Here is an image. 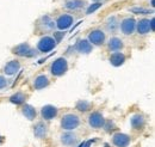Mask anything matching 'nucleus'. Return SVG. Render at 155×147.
Listing matches in <instances>:
<instances>
[{"mask_svg":"<svg viewBox=\"0 0 155 147\" xmlns=\"http://www.w3.org/2000/svg\"><path fill=\"white\" fill-rule=\"evenodd\" d=\"M80 123H81V120L77 114H66L62 116V120H61V127L66 132H72L77 129L80 126Z\"/></svg>","mask_w":155,"mask_h":147,"instance_id":"nucleus-1","label":"nucleus"},{"mask_svg":"<svg viewBox=\"0 0 155 147\" xmlns=\"http://www.w3.org/2000/svg\"><path fill=\"white\" fill-rule=\"evenodd\" d=\"M68 71V62L66 57H58L56 59L50 67V72L55 77H61Z\"/></svg>","mask_w":155,"mask_h":147,"instance_id":"nucleus-2","label":"nucleus"},{"mask_svg":"<svg viewBox=\"0 0 155 147\" xmlns=\"http://www.w3.org/2000/svg\"><path fill=\"white\" fill-rule=\"evenodd\" d=\"M12 53L18 56H25V57H35V56H37V52L35 49H32L29 46V43H26V42L20 43L18 46L13 47L12 48Z\"/></svg>","mask_w":155,"mask_h":147,"instance_id":"nucleus-3","label":"nucleus"},{"mask_svg":"<svg viewBox=\"0 0 155 147\" xmlns=\"http://www.w3.org/2000/svg\"><path fill=\"white\" fill-rule=\"evenodd\" d=\"M56 46V42L54 39V37L51 36H43L37 43V49L41 53H48L50 50H53Z\"/></svg>","mask_w":155,"mask_h":147,"instance_id":"nucleus-4","label":"nucleus"},{"mask_svg":"<svg viewBox=\"0 0 155 147\" xmlns=\"http://www.w3.org/2000/svg\"><path fill=\"white\" fill-rule=\"evenodd\" d=\"M105 32L100 29H96V30H92L88 35V42L92 44V46H101L105 43Z\"/></svg>","mask_w":155,"mask_h":147,"instance_id":"nucleus-5","label":"nucleus"},{"mask_svg":"<svg viewBox=\"0 0 155 147\" xmlns=\"http://www.w3.org/2000/svg\"><path fill=\"white\" fill-rule=\"evenodd\" d=\"M88 125H90V127L94 129L103 128L105 125V118L100 112L94 111L88 116Z\"/></svg>","mask_w":155,"mask_h":147,"instance_id":"nucleus-6","label":"nucleus"},{"mask_svg":"<svg viewBox=\"0 0 155 147\" xmlns=\"http://www.w3.org/2000/svg\"><path fill=\"white\" fill-rule=\"evenodd\" d=\"M131 142V138L124 133H116L112 136V144L116 147H128Z\"/></svg>","mask_w":155,"mask_h":147,"instance_id":"nucleus-7","label":"nucleus"},{"mask_svg":"<svg viewBox=\"0 0 155 147\" xmlns=\"http://www.w3.org/2000/svg\"><path fill=\"white\" fill-rule=\"evenodd\" d=\"M119 28L124 35H131L136 30V20L134 18H125L119 23Z\"/></svg>","mask_w":155,"mask_h":147,"instance_id":"nucleus-8","label":"nucleus"},{"mask_svg":"<svg viewBox=\"0 0 155 147\" xmlns=\"http://www.w3.org/2000/svg\"><path fill=\"white\" fill-rule=\"evenodd\" d=\"M58 114V109L54 105H45L41 109V115L42 118L45 121H50L53 118H55Z\"/></svg>","mask_w":155,"mask_h":147,"instance_id":"nucleus-9","label":"nucleus"},{"mask_svg":"<svg viewBox=\"0 0 155 147\" xmlns=\"http://www.w3.org/2000/svg\"><path fill=\"white\" fill-rule=\"evenodd\" d=\"M73 22H74L73 16H71V15H61L58 18L55 24H56V26L60 30H66V29L72 26Z\"/></svg>","mask_w":155,"mask_h":147,"instance_id":"nucleus-10","label":"nucleus"},{"mask_svg":"<svg viewBox=\"0 0 155 147\" xmlns=\"http://www.w3.org/2000/svg\"><path fill=\"white\" fill-rule=\"evenodd\" d=\"M61 142L67 147H74L78 144V136L73 132H66L61 135Z\"/></svg>","mask_w":155,"mask_h":147,"instance_id":"nucleus-11","label":"nucleus"},{"mask_svg":"<svg viewBox=\"0 0 155 147\" xmlns=\"http://www.w3.org/2000/svg\"><path fill=\"white\" fill-rule=\"evenodd\" d=\"M55 22L49 16H43L38 20V26L42 31H53L55 29Z\"/></svg>","mask_w":155,"mask_h":147,"instance_id":"nucleus-12","label":"nucleus"},{"mask_svg":"<svg viewBox=\"0 0 155 147\" xmlns=\"http://www.w3.org/2000/svg\"><path fill=\"white\" fill-rule=\"evenodd\" d=\"M34 135L37 139H44L48 135V126L43 121L37 122L34 126Z\"/></svg>","mask_w":155,"mask_h":147,"instance_id":"nucleus-13","label":"nucleus"},{"mask_svg":"<svg viewBox=\"0 0 155 147\" xmlns=\"http://www.w3.org/2000/svg\"><path fill=\"white\" fill-rule=\"evenodd\" d=\"M75 49L80 54H90L93 49V46L88 42V39H79L75 44Z\"/></svg>","mask_w":155,"mask_h":147,"instance_id":"nucleus-14","label":"nucleus"},{"mask_svg":"<svg viewBox=\"0 0 155 147\" xmlns=\"http://www.w3.org/2000/svg\"><path fill=\"white\" fill-rule=\"evenodd\" d=\"M136 30L140 35H147L149 34L150 30V23L149 19H141L138 22H136Z\"/></svg>","mask_w":155,"mask_h":147,"instance_id":"nucleus-15","label":"nucleus"},{"mask_svg":"<svg viewBox=\"0 0 155 147\" xmlns=\"http://www.w3.org/2000/svg\"><path fill=\"white\" fill-rule=\"evenodd\" d=\"M146 125V120H144V116L141 115V114H136L134 116H131L130 118V126L133 127V129L135 130H140L144 127Z\"/></svg>","mask_w":155,"mask_h":147,"instance_id":"nucleus-16","label":"nucleus"},{"mask_svg":"<svg viewBox=\"0 0 155 147\" xmlns=\"http://www.w3.org/2000/svg\"><path fill=\"white\" fill-rule=\"evenodd\" d=\"M49 84H50L49 78H48L47 75H44V74L37 75V77L35 78V80H34V87H35L36 90H43V89L48 87Z\"/></svg>","mask_w":155,"mask_h":147,"instance_id":"nucleus-17","label":"nucleus"},{"mask_svg":"<svg viewBox=\"0 0 155 147\" xmlns=\"http://www.w3.org/2000/svg\"><path fill=\"white\" fill-rule=\"evenodd\" d=\"M20 70V62L18 60H12L10 62H7L4 66V72L7 75H13Z\"/></svg>","mask_w":155,"mask_h":147,"instance_id":"nucleus-18","label":"nucleus"},{"mask_svg":"<svg viewBox=\"0 0 155 147\" xmlns=\"http://www.w3.org/2000/svg\"><path fill=\"white\" fill-rule=\"evenodd\" d=\"M110 62H111L112 66L119 67L125 62V55L122 52H115L110 56Z\"/></svg>","mask_w":155,"mask_h":147,"instance_id":"nucleus-19","label":"nucleus"},{"mask_svg":"<svg viewBox=\"0 0 155 147\" xmlns=\"http://www.w3.org/2000/svg\"><path fill=\"white\" fill-rule=\"evenodd\" d=\"M123 47H124V43L120 38H118V37H111L110 38V41H109L110 52H114V53L115 52H120L123 49Z\"/></svg>","mask_w":155,"mask_h":147,"instance_id":"nucleus-20","label":"nucleus"},{"mask_svg":"<svg viewBox=\"0 0 155 147\" xmlns=\"http://www.w3.org/2000/svg\"><path fill=\"white\" fill-rule=\"evenodd\" d=\"M21 112H23V115H24L29 121L35 120V118H36V115H37L36 109H35L32 105H30V104H24V105L21 107Z\"/></svg>","mask_w":155,"mask_h":147,"instance_id":"nucleus-21","label":"nucleus"},{"mask_svg":"<svg viewBox=\"0 0 155 147\" xmlns=\"http://www.w3.org/2000/svg\"><path fill=\"white\" fill-rule=\"evenodd\" d=\"M85 0H66L64 2V7L68 9V10H72V11H77L80 10L85 6Z\"/></svg>","mask_w":155,"mask_h":147,"instance_id":"nucleus-22","label":"nucleus"},{"mask_svg":"<svg viewBox=\"0 0 155 147\" xmlns=\"http://www.w3.org/2000/svg\"><path fill=\"white\" fill-rule=\"evenodd\" d=\"M119 20L117 18L116 16H112V17H110V18L106 20V23H105V25H106V29L110 31V32H116L117 29L119 28Z\"/></svg>","mask_w":155,"mask_h":147,"instance_id":"nucleus-23","label":"nucleus"},{"mask_svg":"<svg viewBox=\"0 0 155 147\" xmlns=\"http://www.w3.org/2000/svg\"><path fill=\"white\" fill-rule=\"evenodd\" d=\"M26 98H28V96L25 93H23V92H16L15 94H12L10 97V102L13 103V104H16V105H20V104H24L25 103Z\"/></svg>","mask_w":155,"mask_h":147,"instance_id":"nucleus-24","label":"nucleus"},{"mask_svg":"<svg viewBox=\"0 0 155 147\" xmlns=\"http://www.w3.org/2000/svg\"><path fill=\"white\" fill-rule=\"evenodd\" d=\"M77 108L79 111H82V112H86V111L91 110V108H92V104L90 103V102H87V101H79L77 103Z\"/></svg>","mask_w":155,"mask_h":147,"instance_id":"nucleus-25","label":"nucleus"},{"mask_svg":"<svg viewBox=\"0 0 155 147\" xmlns=\"http://www.w3.org/2000/svg\"><path fill=\"white\" fill-rule=\"evenodd\" d=\"M130 11L134 12L135 15H149V13H153V11H149L147 9H143V7H134Z\"/></svg>","mask_w":155,"mask_h":147,"instance_id":"nucleus-26","label":"nucleus"},{"mask_svg":"<svg viewBox=\"0 0 155 147\" xmlns=\"http://www.w3.org/2000/svg\"><path fill=\"white\" fill-rule=\"evenodd\" d=\"M101 5H103L101 2H96V4H92V5H91V6H90V7L87 9L86 13H87V15H91V13H93L94 11H97L98 9H99V7L101 6Z\"/></svg>","mask_w":155,"mask_h":147,"instance_id":"nucleus-27","label":"nucleus"},{"mask_svg":"<svg viewBox=\"0 0 155 147\" xmlns=\"http://www.w3.org/2000/svg\"><path fill=\"white\" fill-rule=\"evenodd\" d=\"M64 36V32H61V31H58V32H54V39H55V42L58 43L61 39H62V37Z\"/></svg>","mask_w":155,"mask_h":147,"instance_id":"nucleus-28","label":"nucleus"},{"mask_svg":"<svg viewBox=\"0 0 155 147\" xmlns=\"http://www.w3.org/2000/svg\"><path fill=\"white\" fill-rule=\"evenodd\" d=\"M7 79L5 78V77H2V75H0V90L1 89H4V87H6L7 86Z\"/></svg>","mask_w":155,"mask_h":147,"instance_id":"nucleus-29","label":"nucleus"},{"mask_svg":"<svg viewBox=\"0 0 155 147\" xmlns=\"http://www.w3.org/2000/svg\"><path fill=\"white\" fill-rule=\"evenodd\" d=\"M93 141H94V140H88V141H85V144H84V146H82V147H91V146H92V144H93Z\"/></svg>","mask_w":155,"mask_h":147,"instance_id":"nucleus-30","label":"nucleus"},{"mask_svg":"<svg viewBox=\"0 0 155 147\" xmlns=\"http://www.w3.org/2000/svg\"><path fill=\"white\" fill-rule=\"evenodd\" d=\"M149 23H150V30L152 31H154V18H152L149 20Z\"/></svg>","mask_w":155,"mask_h":147,"instance_id":"nucleus-31","label":"nucleus"},{"mask_svg":"<svg viewBox=\"0 0 155 147\" xmlns=\"http://www.w3.org/2000/svg\"><path fill=\"white\" fill-rule=\"evenodd\" d=\"M4 142H5V138L2 135H0V145H2Z\"/></svg>","mask_w":155,"mask_h":147,"instance_id":"nucleus-32","label":"nucleus"},{"mask_svg":"<svg viewBox=\"0 0 155 147\" xmlns=\"http://www.w3.org/2000/svg\"><path fill=\"white\" fill-rule=\"evenodd\" d=\"M96 1H103V0H96Z\"/></svg>","mask_w":155,"mask_h":147,"instance_id":"nucleus-33","label":"nucleus"}]
</instances>
